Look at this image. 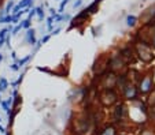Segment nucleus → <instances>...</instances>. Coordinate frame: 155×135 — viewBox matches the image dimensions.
Wrapping results in <instances>:
<instances>
[{"mask_svg":"<svg viewBox=\"0 0 155 135\" xmlns=\"http://www.w3.org/2000/svg\"><path fill=\"white\" fill-rule=\"evenodd\" d=\"M134 21H136V18H134V17H129V18H128V25H131V26H132V25H134Z\"/></svg>","mask_w":155,"mask_h":135,"instance_id":"1","label":"nucleus"},{"mask_svg":"<svg viewBox=\"0 0 155 135\" xmlns=\"http://www.w3.org/2000/svg\"><path fill=\"white\" fill-rule=\"evenodd\" d=\"M148 89H150V81H145V82H144V87H143V90H144V91H145V90H148Z\"/></svg>","mask_w":155,"mask_h":135,"instance_id":"2","label":"nucleus"}]
</instances>
